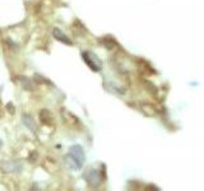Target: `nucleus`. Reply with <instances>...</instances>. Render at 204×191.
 <instances>
[{
    "label": "nucleus",
    "mask_w": 204,
    "mask_h": 191,
    "mask_svg": "<svg viewBox=\"0 0 204 191\" xmlns=\"http://www.w3.org/2000/svg\"><path fill=\"white\" fill-rule=\"evenodd\" d=\"M65 161L70 169L74 171L81 170L86 162V155L82 147L78 144L72 146L65 156Z\"/></svg>",
    "instance_id": "nucleus-1"
},
{
    "label": "nucleus",
    "mask_w": 204,
    "mask_h": 191,
    "mask_svg": "<svg viewBox=\"0 0 204 191\" xmlns=\"http://www.w3.org/2000/svg\"><path fill=\"white\" fill-rule=\"evenodd\" d=\"M86 65L93 72H100L102 69V61L98 57L91 51H84L81 54Z\"/></svg>",
    "instance_id": "nucleus-2"
},
{
    "label": "nucleus",
    "mask_w": 204,
    "mask_h": 191,
    "mask_svg": "<svg viewBox=\"0 0 204 191\" xmlns=\"http://www.w3.org/2000/svg\"><path fill=\"white\" fill-rule=\"evenodd\" d=\"M84 178L89 184L92 188H97L101 186L102 182V174L97 169H90L88 171H86L84 175Z\"/></svg>",
    "instance_id": "nucleus-3"
},
{
    "label": "nucleus",
    "mask_w": 204,
    "mask_h": 191,
    "mask_svg": "<svg viewBox=\"0 0 204 191\" xmlns=\"http://www.w3.org/2000/svg\"><path fill=\"white\" fill-rule=\"evenodd\" d=\"M0 166L4 173H20L23 170V164L18 161H4Z\"/></svg>",
    "instance_id": "nucleus-4"
},
{
    "label": "nucleus",
    "mask_w": 204,
    "mask_h": 191,
    "mask_svg": "<svg viewBox=\"0 0 204 191\" xmlns=\"http://www.w3.org/2000/svg\"><path fill=\"white\" fill-rule=\"evenodd\" d=\"M53 34L54 38H56L58 41H59L62 43H64L66 45L70 46L72 45V42L70 41L68 36H66L65 33H63L62 30L58 29V28H54L53 30Z\"/></svg>",
    "instance_id": "nucleus-5"
},
{
    "label": "nucleus",
    "mask_w": 204,
    "mask_h": 191,
    "mask_svg": "<svg viewBox=\"0 0 204 191\" xmlns=\"http://www.w3.org/2000/svg\"><path fill=\"white\" fill-rule=\"evenodd\" d=\"M22 119H23V123H24V125L26 126L30 132L35 133L37 130V125L35 121L34 120V119L30 115L24 114L22 117Z\"/></svg>",
    "instance_id": "nucleus-6"
},
{
    "label": "nucleus",
    "mask_w": 204,
    "mask_h": 191,
    "mask_svg": "<svg viewBox=\"0 0 204 191\" xmlns=\"http://www.w3.org/2000/svg\"><path fill=\"white\" fill-rule=\"evenodd\" d=\"M40 119H41V121L43 123H46L48 124L49 123L51 122V115L50 113L48 110H42L41 113H40Z\"/></svg>",
    "instance_id": "nucleus-7"
},
{
    "label": "nucleus",
    "mask_w": 204,
    "mask_h": 191,
    "mask_svg": "<svg viewBox=\"0 0 204 191\" xmlns=\"http://www.w3.org/2000/svg\"><path fill=\"white\" fill-rule=\"evenodd\" d=\"M142 110L144 112L145 114L149 115H154L155 113L154 108L151 104H144L142 105Z\"/></svg>",
    "instance_id": "nucleus-8"
},
{
    "label": "nucleus",
    "mask_w": 204,
    "mask_h": 191,
    "mask_svg": "<svg viewBox=\"0 0 204 191\" xmlns=\"http://www.w3.org/2000/svg\"><path fill=\"white\" fill-rule=\"evenodd\" d=\"M7 110H8V112H10V114H14V111H15V109H14V106L13 105V104H12L11 102L7 104Z\"/></svg>",
    "instance_id": "nucleus-9"
},
{
    "label": "nucleus",
    "mask_w": 204,
    "mask_h": 191,
    "mask_svg": "<svg viewBox=\"0 0 204 191\" xmlns=\"http://www.w3.org/2000/svg\"><path fill=\"white\" fill-rule=\"evenodd\" d=\"M2 146H3V142H2V140L0 139V147H1Z\"/></svg>",
    "instance_id": "nucleus-10"
}]
</instances>
